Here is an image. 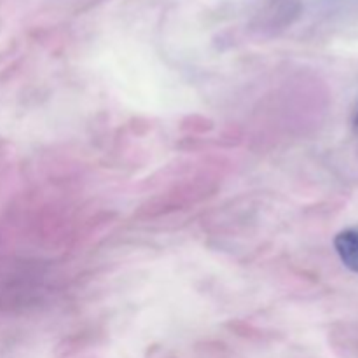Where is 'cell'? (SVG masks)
<instances>
[{
  "label": "cell",
  "instance_id": "obj_2",
  "mask_svg": "<svg viewBox=\"0 0 358 358\" xmlns=\"http://www.w3.org/2000/svg\"><path fill=\"white\" fill-rule=\"evenodd\" d=\"M355 128H357V131H358V114H357V119H355Z\"/></svg>",
  "mask_w": 358,
  "mask_h": 358
},
{
  "label": "cell",
  "instance_id": "obj_1",
  "mask_svg": "<svg viewBox=\"0 0 358 358\" xmlns=\"http://www.w3.org/2000/svg\"><path fill=\"white\" fill-rule=\"evenodd\" d=\"M336 252L350 271L358 273V231L346 229L334 240Z\"/></svg>",
  "mask_w": 358,
  "mask_h": 358
}]
</instances>
